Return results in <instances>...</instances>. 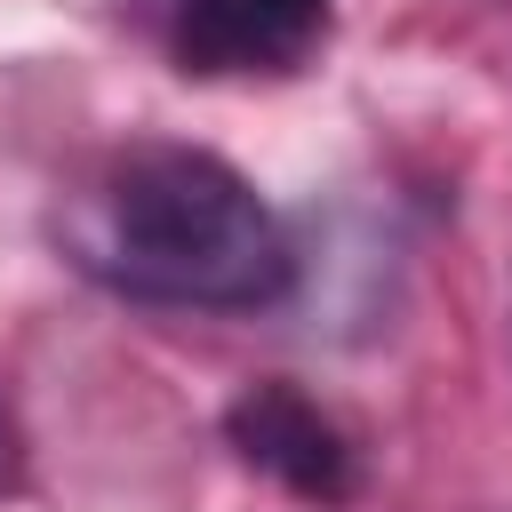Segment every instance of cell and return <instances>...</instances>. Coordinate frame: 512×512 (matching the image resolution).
I'll return each instance as SVG.
<instances>
[{"instance_id":"obj_1","label":"cell","mask_w":512,"mask_h":512,"mask_svg":"<svg viewBox=\"0 0 512 512\" xmlns=\"http://www.w3.org/2000/svg\"><path fill=\"white\" fill-rule=\"evenodd\" d=\"M56 248L112 296L168 312H264L296 288V240L216 152L128 136L56 208Z\"/></svg>"},{"instance_id":"obj_4","label":"cell","mask_w":512,"mask_h":512,"mask_svg":"<svg viewBox=\"0 0 512 512\" xmlns=\"http://www.w3.org/2000/svg\"><path fill=\"white\" fill-rule=\"evenodd\" d=\"M24 472H32V448H24V424H16V408H8V392H0V496H16Z\"/></svg>"},{"instance_id":"obj_3","label":"cell","mask_w":512,"mask_h":512,"mask_svg":"<svg viewBox=\"0 0 512 512\" xmlns=\"http://www.w3.org/2000/svg\"><path fill=\"white\" fill-rule=\"evenodd\" d=\"M224 440L240 448V464H256L264 480H280V488L304 496V504H344V496L360 488V448H352V432H344L312 392H296L288 376L240 384L232 408H224Z\"/></svg>"},{"instance_id":"obj_2","label":"cell","mask_w":512,"mask_h":512,"mask_svg":"<svg viewBox=\"0 0 512 512\" xmlns=\"http://www.w3.org/2000/svg\"><path fill=\"white\" fill-rule=\"evenodd\" d=\"M192 80H288L328 48V0H136Z\"/></svg>"}]
</instances>
